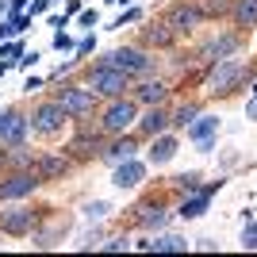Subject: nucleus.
Segmentation results:
<instances>
[{"mask_svg": "<svg viewBox=\"0 0 257 257\" xmlns=\"http://www.w3.org/2000/svg\"><path fill=\"white\" fill-rule=\"evenodd\" d=\"M4 165H8V150H0V169H4Z\"/></svg>", "mask_w": 257, "mask_h": 257, "instance_id": "41", "label": "nucleus"}, {"mask_svg": "<svg viewBox=\"0 0 257 257\" xmlns=\"http://www.w3.org/2000/svg\"><path fill=\"white\" fill-rule=\"evenodd\" d=\"M35 226H39V215H35V207L16 204V200H12V207H0V234L23 238V234H31Z\"/></svg>", "mask_w": 257, "mask_h": 257, "instance_id": "6", "label": "nucleus"}, {"mask_svg": "<svg viewBox=\"0 0 257 257\" xmlns=\"http://www.w3.org/2000/svg\"><path fill=\"white\" fill-rule=\"evenodd\" d=\"M142 39H146V46H173L177 31H173L169 23H154V27H146V31H142Z\"/></svg>", "mask_w": 257, "mask_h": 257, "instance_id": "23", "label": "nucleus"}, {"mask_svg": "<svg viewBox=\"0 0 257 257\" xmlns=\"http://www.w3.org/2000/svg\"><path fill=\"white\" fill-rule=\"evenodd\" d=\"M35 88H43V77H27L23 81V92H35Z\"/></svg>", "mask_w": 257, "mask_h": 257, "instance_id": "39", "label": "nucleus"}, {"mask_svg": "<svg viewBox=\"0 0 257 257\" xmlns=\"http://www.w3.org/2000/svg\"><path fill=\"white\" fill-rule=\"evenodd\" d=\"M142 177H146V161L127 158V161H119V165H115L111 184H115V188H135V184H142Z\"/></svg>", "mask_w": 257, "mask_h": 257, "instance_id": "14", "label": "nucleus"}, {"mask_svg": "<svg viewBox=\"0 0 257 257\" xmlns=\"http://www.w3.org/2000/svg\"><path fill=\"white\" fill-rule=\"evenodd\" d=\"M139 20H142V8H127L115 23H111V27H127V23H139Z\"/></svg>", "mask_w": 257, "mask_h": 257, "instance_id": "31", "label": "nucleus"}, {"mask_svg": "<svg viewBox=\"0 0 257 257\" xmlns=\"http://www.w3.org/2000/svg\"><path fill=\"white\" fill-rule=\"evenodd\" d=\"M131 92H135V104H142V107H158V104L169 100V85H165V81H150V77L139 81Z\"/></svg>", "mask_w": 257, "mask_h": 257, "instance_id": "13", "label": "nucleus"}, {"mask_svg": "<svg viewBox=\"0 0 257 257\" xmlns=\"http://www.w3.org/2000/svg\"><path fill=\"white\" fill-rule=\"evenodd\" d=\"M31 131V115H23L20 107H4L0 111V142L4 146H23Z\"/></svg>", "mask_w": 257, "mask_h": 257, "instance_id": "8", "label": "nucleus"}, {"mask_svg": "<svg viewBox=\"0 0 257 257\" xmlns=\"http://www.w3.org/2000/svg\"><path fill=\"white\" fill-rule=\"evenodd\" d=\"M196 115H200V104H181V107L169 115V127H188Z\"/></svg>", "mask_w": 257, "mask_h": 257, "instance_id": "26", "label": "nucleus"}, {"mask_svg": "<svg viewBox=\"0 0 257 257\" xmlns=\"http://www.w3.org/2000/svg\"><path fill=\"white\" fill-rule=\"evenodd\" d=\"M81 27H96V8H92V12H81Z\"/></svg>", "mask_w": 257, "mask_h": 257, "instance_id": "38", "label": "nucleus"}, {"mask_svg": "<svg viewBox=\"0 0 257 257\" xmlns=\"http://www.w3.org/2000/svg\"><path fill=\"white\" fill-rule=\"evenodd\" d=\"M111 4H131V0H111Z\"/></svg>", "mask_w": 257, "mask_h": 257, "instance_id": "43", "label": "nucleus"}, {"mask_svg": "<svg viewBox=\"0 0 257 257\" xmlns=\"http://www.w3.org/2000/svg\"><path fill=\"white\" fill-rule=\"evenodd\" d=\"M230 20L238 27H257V0H234L230 4Z\"/></svg>", "mask_w": 257, "mask_h": 257, "instance_id": "22", "label": "nucleus"}, {"mask_svg": "<svg viewBox=\"0 0 257 257\" xmlns=\"http://www.w3.org/2000/svg\"><path fill=\"white\" fill-rule=\"evenodd\" d=\"M184 131H188V139L196 142V150H200V154H211L215 150V135H219V119L200 111V115H196Z\"/></svg>", "mask_w": 257, "mask_h": 257, "instance_id": "10", "label": "nucleus"}, {"mask_svg": "<svg viewBox=\"0 0 257 257\" xmlns=\"http://www.w3.org/2000/svg\"><path fill=\"white\" fill-rule=\"evenodd\" d=\"M54 0H31V16H43V12H50Z\"/></svg>", "mask_w": 257, "mask_h": 257, "instance_id": "36", "label": "nucleus"}, {"mask_svg": "<svg viewBox=\"0 0 257 257\" xmlns=\"http://www.w3.org/2000/svg\"><path fill=\"white\" fill-rule=\"evenodd\" d=\"M238 46H242V39L238 35H215V39H207L204 46H200V58H207V62H226V58H234Z\"/></svg>", "mask_w": 257, "mask_h": 257, "instance_id": "12", "label": "nucleus"}, {"mask_svg": "<svg viewBox=\"0 0 257 257\" xmlns=\"http://www.w3.org/2000/svg\"><path fill=\"white\" fill-rule=\"evenodd\" d=\"M100 249H107V253H119V249H127V238H111V242H104Z\"/></svg>", "mask_w": 257, "mask_h": 257, "instance_id": "35", "label": "nucleus"}, {"mask_svg": "<svg viewBox=\"0 0 257 257\" xmlns=\"http://www.w3.org/2000/svg\"><path fill=\"white\" fill-rule=\"evenodd\" d=\"M65 123H69V115L62 111L58 100H43V104H35V111H31V131H35V135L54 139V135H62Z\"/></svg>", "mask_w": 257, "mask_h": 257, "instance_id": "5", "label": "nucleus"}, {"mask_svg": "<svg viewBox=\"0 0 257 257\" xmlns=\"http://www.w3.org/2000/svg\"><path fill=\"white\" fill-rule=\"evenodd\" d=\"M246 119H257V85H253V96H249V104H246Z\"/></svg>", "mask_w": 257, "mask_h": 257, "instance_id": "37", "label": "nucleus"}, {"mask_svg": "<svg viewBox=\"0 0 257 257\" xmlns=\"http://www.w3.org/2000/svg\"><path fill=\"white\" fill-rule=\"evenodd\" d=\"M69 165L73 161L65 158V154H43V158L35 161V173H39V181H58V177L69 173Z\"/></svg>", "mask_w": 257, "mask_h": 257, "instance_id": "17", "label": "nucleus"}, {"mask_svg": "<svg viewBox=\"0 0 257 257\" xmlns=\"http://www.w3.org/2000/svg\"><path fill=\"white\" fill-rule=\"evenodd\" d=\"M230 4H234V0H196V8L204 12V20H211V16H230Z\"/></svg>", "mask_w": 257, "mask_h": 257, "instance_id": "25", "label": "nucleus"}, {"mask_svg": "<svg viewBox=\"0 0 257 257\" xmlns=\"http://www.w3.org/2000/svg\"><path fill=\"white\" fill-rule=\"evenodd\" d=\"M242 249H257V223L253 219H246V226H242Z\"/></svg>", "mask_w": 257, "mask_h": 257, "instance_id": "30", "label": "nucleus"}, {"mask_svg": "<svg viewBox=\"0 0 257 257\" xmlns=\"http://www.w3.org/2000/svg\"><path fill=\"white\" fill-rule=\"evenodd\" d=\"M135 123H139V104H135V100H127V96H115L111 104L104 107L100 131H104V135H127Z\"/></svg>", "mask_w": 257, "mask_h": 257, "instance_id": "3", "label": "nucleus"}, {"mask_svg": "<svg viewBox=\"0 0 257 257\" xmlns=\"http://www.w3.org/2000/svg\"><path fill=\"white\" fill-rule=\"evenodd\" d=\"M139 131H142V135H150V139H154V135H161V131H169V111H165V107H146V111H142V115H139Z\"/></svg>", "mask_w": 257, "mask_h": 257, "instance_id": "19", "label": "nucleus"}, {"mask_svg": "<svg viewBox=\"0 0 257 257\" xmlns=\"http://www.w3.org/2000/svg\"><path fill=\"white\" fill-rule=\"evenodd\" d=\"M207 204H211V192H204V188H200L196 196H188V200L177 207V215H181V219H200V215L207 211Z\"/></svg>", "mask_w": 257, "mask_h": 257, "instance_id": "21", "label": "nucleus"}, {"mask_svg": "<svg viewBox=\"0 0 257 257\" xmlns=\"http://www.w3.org/2000/svg\"><path fill=\"white\" fill-rule=\"evenodd\" d=\"M85 85L92 88L96 96L115 100V96H127V92H131V77L123 73V69H115V65H104V62H96L92 69H88Z\"/></svg>", "mask_w": 257, "mask_h": 257, "instance_id": "2", "label": "nucleus"}, {"mask_svg": "<svg viewBox=\"0 0 257 257\" xmlns=\"http://www.w3.org/2000/svg\"><path fill=\"white\" fill-rule=\"evenodd\" d=\"M139 249H150V253H188V238H181V234H154V238H142Z\"/></svg>", "mask_w": 257, "mask_h": 257, "instance_id": "15", "label": "nucleus"}, {"mask_svg": "<svg viewBox=\"0 0 257 257\" xmlns=\"http://www.w3.org/2000/svg\"><path fill=\"white\" fill-rule=\"evenodd\" d=\"M73 46H77V43H73V39H69V35L62 31V27L54 31V50H73Z\"/></svg>", "mask_w": 257, "mask_h": 257, "instance_id": "32", "label": "nucleus"}, {"mask_svg": "<svg viewBox=\"0 0 257 257\" xmlns=\"http://www.w3.org/2000/svg\"><path fill=\"white\" fill-rule=\"evenodd\" d=\"M100 62H104V65H115V69H123L127 77H142V73H150L154 58H150L146 50H139V46H115V50H107Z\"/></svg>", "mask_w": 257, "mask_h": 257, "instance_id": "4", "label": "nucleus"}, {"mask_svg": "<svg viewBox=\"0 0 257 257\" xmlns=\"http://www.w3.org/2000/svg\"><path fill=\"white\" fill-rule=\"evenodd\" d=\"M16 35H20V27H16V20L8 16V20L0 23V43H4V39H16Z\"/></svg>", "mask_w": 257, "mask_h": 257, "instance_id": "33", "label": "nucleus"}, {"mask_svg": "<svg viewBox=\"0 0 257 257\" xmlns=\"http://www.w3.org/2000/svg\"><path fill=\"white\" fill-rule=\"evenodd\" d=\"M92 46H96V39H81V43L73 46V54H77V58H85V54H92Z\"/></svg>", "mask_w": 257, "mask_h": 257, "instance_id": "34", "label": "nucleus"}, {"mask_svg": "<svg viewBox=\"0 0 257 257\" xmlns=\"http://www.w3.org/2000/svg\"><path fill=\"white\" fill-rule=\"evenodd\" d=\"M39 173L35 169H20V173H12V177H4L0 181V204H12V200H23V196H31L35 188H39Z\"/></svg>", "mask_w": 257, "mask_h": 257, "instance_id": "9", "label": "nucleus"}, {"mask_svg": "<svg viewBox=\"0 0 257 257\" xmlns=\"http://www.w3.org/2000/svg\"><path fill=\"white\" fill-rule=\"evenodd\" d=\"M177 150H181V142L173 139V135H154V142H150V150H146V161L150 165H165V161H173L177 158Z\"/></svg>", "mask_w": 257, "mask_h": 257, "instance_id": "16", "label": "nucleus"}, {"mask_svg": "<svg viewBox=\"0 0 257 257\" xmlns=\"http://www.w3.org/2000/svg\"><path fill=\"white\" fill-rule=\"evenodd\" d=\"M169 223V211L161 204H146V207H139V226L142 230H161V226Z\"/></svg>", "mask_w": 257, "mask_h": 257, "instance_id": "20", "label": "nucleus"}, {"mask_svg": "<svg viewBox=\"0 0 257 257\" xmlns=\"http://www.w3.org/2000/svg\"><path fill=\"white\" fill-rule=\"evenodd\" d=\"M135 150H139V142L131 139V135H115V142L100 150V161H107V165H119V161L135 158Z\"/></svg>", "mask_w": 257, "mask_h": 257, "instance_id": "18", "label": "nucleus"}, {"mask_svg": "<svg viewBox=\"0 0 257 257\" xmlns=\"http://www.w3.org/2000/svg\"><path fill=\"white\" fill-rule=\"evenodd\" d=\"M4 73H8V62H0V77H4Z\"/></svg>", "mask_w": 257, "mask_h": 257, "instance_id": "42", "label": "nucleus"}, {"mask_svg": "<svg viewBox=\"0 0 257 257\" xmlns=\"http://www.w3.org/2000/svg\"><path fill=\"white\" fill-rule=\"evenodd\" d=\"M173 188H177V192H200L204 184H200V173H177V177H173Z\"/></svg>", "mask_w": 257, "mask_h": 257, "instance_id": "27", "label": "nucleus"}, {"mask_svg": "<svg viewBox=\"0 0 257 257\" xmlns=\"http://www.w3.org/2000/svg\"><path fill=\"white\" fill-rule=\"evenodd\" d=\"M107 211H111V204H107V200H88V204H85V219H88V223L107 219Z\"/></svg>", "mask_w": 257, "mask_h": 257, "instance_id": "28", "label": "nucleus"}, {"mask_svg": "<svg viewBox=\"0 0 257 257\" xmlns=\"http://www.w3.org/2000/svg\"><path fill=\"white\" fill-rule=\"evenodd\" d=\"M20 54H23V43H20V39H4V43H0V58H8V65L16 62Z\"/></svg>", "mask_w": 257, "mask_h": 257, "instance_id": "29", "label": "nucleus"}, {"mask_svg": "<svg viewBox=\"0 0 257 257\" xmlns=\"http://www.w3.org/2000/svg\"><path fill=\"white\" fill-rule=\"evenodd\" d=\"M249 77H253V69H249V65H242L238 58L215 62L211 73H207V92H211V96H230L238 85H246Z\"/></svg>", "mask_w": 257, "mask_h": 257, "instance_id": "1", "label": "nucleus"}, {"mask_svg": "<svg viewBox=\"0 0 257 257\" xmlns=\"http://www.w3.org/2000/svg\"><path fill=\"white\" fill-rule=\"evenodd\" d=\"M165 23H169L173 31H196L200 23H204V12L196 8V0H181V4H173L169 12H165Z\"/></svg>", "mask_w": 257, "mask_h": 257, "instance_id": "11", "label": "nucleus"}, {"mask_svg": "<svg viewBox=\"0 0 257 257\" xmlns=\"http://www.w3.org/2000/svg\"><path fill=\"white\" fill-rule=\"evenodd\" d=\"M100 139H77V142H69V154L73 158H100Z\"/></svg>", "mask_w": 257, "mask_h": 257, "instance_id": "24", "label": "nucleus"}, {"mask_svg": "<svg viewBox=\"0 0 257 257\" xmlns=\"http://www.w3.org/2000/svg\"><path fill=\"white\" fill-rule=\"evenodd\" d=\"M54 100L62 104V111H65L69 119H88L92 111H96V92H92L88 85H85V88L65 85V88H62V92H58Z\"/></svg>", "mask_w": 257, "mask_h": 257, "instance_id": "7", "label": "nucleus"}, {"mask_svg": "<svg viewBox=\"0 0 257 257\" xmlns=\"http://www.w3.org/2000/svg\"><path fill=\"white\" fill-rule=\"evenodd\" d=\"M23 8H27V0H8V16H20Z\"/></svg>", "mask_w": 257, "mask_h": 257, "instance_id": "40", "label": "nucleus"}]
</instances>
